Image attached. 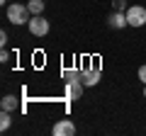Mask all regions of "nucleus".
Wrapping results in <instances>:
<instances>
[{
	"mask_svg": "<svg viewBox=\"0 0 146 136\" xmlns=\"http://www.w3.org/2000/svg\"><path fill=\"white\" fill-rule=\"evenodd\" d=\"M51 131H54V136H73L76 134V124L71 119H58Z\"/></svg>",
	"mask_w": 146,
	"mask_h": 136,
	"instance_id": "nucleus-4",
	"label": "nucleus"
},
{
	"mask_svg": "<svg viewBox=\"0 0 146 136\" xmlns=\"http://www.w3.org/2000/svg\"><path fill=\"white\" fill-rule=\"evenodd\" d=\"M0 44H3V46L7 44V32H0Z\"/></svg>",
	"mask_w": 146,
	"mask_h": 136,
	"instance_id": "nucleus-14",
	"label": "nucleus"
},
{
	"mask_svg": "<svg viewBox=\"0 0 146 136\" xmlns=\"http://www.w3.org/2000/svg\"><path fill=\"white\" fill-rule=\"evenodd\" d=\"M27 27H29V32L34 37H46L49 34V22L42 15H32V20L27 22Z\"/></svg>",
	"mask_w": 146,
	"mask_h": 136,
	"instance_id": "nucleus-3",
	"label": "nucleus"
},
{
	"mask_svg": "<svg viewBox=\"0 0 146 136\" xmlns=\"http://www.w3.org/2000/svg\"><path fill=\"white\" fill-rule=\"evenodd\" d=\"M80 80H83V85H88V88H93V85L100 83V71L93 66H85L83 71H80Z\"/></svg>",
	"mask_w": 146,
	"mask_h": 136,
	"instance_id": "nucleus-5",
	"label": "nucleus"
},
{
	"mask_svg": "<svg viewBox=\"0 0 146 136\" xmlns=\"http://www.w3.org/2000/svg\"><path fill=\"white\" fill-rule=\"evenodd\" d=\"M127 22H129V27H144L146 24V7L144 5L127 7Z\"/></svg>",
	"mask_w": 146,
	"mask_h": 136,
	"instance_id": "nucleus-2",
	"label": "nucleus"
},
{
	"mask_svg": "<svg viewBox=\"0 0 146 136\" xmlns=\"http://www.w3.org/2000/svg\"><path fill=\"white\" fill-rule=\"evenodd\" d=\"M139 80L146 85V66H141V68H139Z\"/></svg>",
	"mask_w": 146,
	"mask_h": 136,
	"instance_id": "nucleus-13",
	"label": "nucleus"
},
{
	"mask_svg": "<svg viewBox=\"0 0 146 136\" xmlns=\"http://www.w3.org/2000/svg\"><path fill=\"white\" fill-rule=\"evenodd\" d=\"M110 24L115 27V29H124V27H129V22H127V12L115 10L112 15H110Z\"/></svg>",
	"mask_w": 146,
	"mask_h": 136,
	"instance_id": "nucleus-7",
	"label": "nucleus"
},
{
	"mask_svg": "<svg viewBox=\"0 0 146 136\" xmlns=\"http://www.w3.org/2000/svg\"><path fill=\"white\" fill-rule=\"evenodd\" d=\"M27 7H29L32 15H42V12H44V0H29Z\"/></svg>",
	"mask_w": 146,
	"mask_h": 136,
	"instance_id": "nucleus-9",
	"label": "nucleus"
},
{
	"mask_svg": "<svg viewBox=\"0 0 146 136\" xmlns=\"http://www.w3.org/2000/svg\"><path fill=\"white\" fill-rule=\"evenodd\" d=\"M0 61H3V63H7V61H10V53H7V51H3V53H0Z\"/></svg>",
	"mask_w": 146,
	"mask_h": 136,
	"instance_id": "nucleus-15",
	"label": "nucleus"
},
{
	"mask_svg": "<svg viewBox=\"0 0 146 136\" xmlns=\"http://www.w3.org/2000/svg\"><path fill=\"white\" fill-rule=\"evenodd\" d=\"M32 12L27 5H20V3H12V5H7V20L12 22V24H27V22L32 20Z\"/></svg>",
	"mask_w": 146,
	"mask_h": 136,
	"instance_id": "nucleus-1",
	"label": "nucleus"
},
{
	"mask_svg": "<svg viewBox=\"0 0 146 136\" xmlns=\"http://www.w3.org/2000/svg\"><path fill=\"white\" fill-rule=\"evenodd\" d=\"M144 95H146V90H144Z\"/></svg>",
	"mask_w": 146,
	"mask_h": 136,
	"instance_id": "nucleus-16",
	"label": "nucleus"
},
{
	"mask_svg": "<svg viewBox=\"0 0 146 136\" xmlns=\"http://www.w3.org/2000/svg\"><path fill=\"white\" fill-rule=\"evenodd\" d=\"M10 124H12L10 112H7V110H3V114H0V131H7V129H10Z\"/></svg>",
	"mask_w": 146,
	"mask_h": 136,
	"instance_id": "nucleus-10",
	"label": "nucleus"
},
{
	"mask_svg": "<svg viewBox=\"0 0 146 136\" xmlns=\"http://www.w3.org/2000/svg\"><path fill=\"white\" fill-rule=\"evenodd\" d=\"M83 95V80L76 78V80H66V97L68 100H80Z\"/></svg>",
	"mask_w": 146,
	"mask_h": 136,
	"instance_id": "nucleus-6",
	"label": "nucleus"
},
{
	"mask_svg": "<svg viewBox=\"0 0 146 136\" xmlns=\"http://www.w3.org/2000/svg\"><path fill=\"white\" fill-rule=\"evenodd\" d=\"M115 10H119V12H127V0H115Z\"/></svg>",
	"mask_w": 146,
	"mask_h": 136,
	"instance_id": "nucleus-12",
	"label": "nucleus"
},
{
	"mask_svg": "<svg viewBox=\"0 0 146 136\" xmlns=\"http://www.w3.org/2000/svg\"><path fill=\"white\" fill-rule=\"evenodd\" d=\"M0 107L7 110V112H15V110H17V97H15V95H5L3 102H0Z\"/></svg>",
	"mask_w": 146,
	"mask_h": 136,
	"instance_id": "nucleus-8",
	"label": "nucleus"
},
{
	"mask_svg": "<svg viewBox=\"0 0 146 136\" xmlns=\"http://www.w3.org/2000/svg\"><path fill=\"white\" fill-rule=\"evenodd\" d=\"M61 75H63V80H76V78H80V73H78V71H73V68H63Z\"/></svg>",
	"mask_w": 146,
	"mask_h": 136,
	"instance_id": "nucleus-11",
	"label": "nucleus"
}]
</instances>
